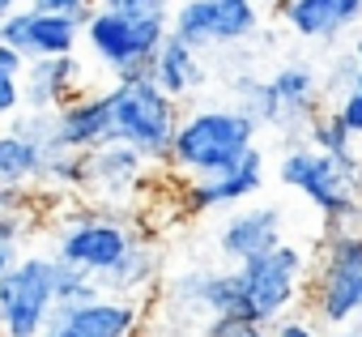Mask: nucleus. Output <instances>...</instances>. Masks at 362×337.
Instances as JSON below:
<instances>
[{
  "label": "nucleus",
  "instance_id": "nucleus-1",
  "mask_svg": "<svg viewBox=\"0 0 362 337\" xmlns=\"http://www.w3.org/2000/svg\"><path fill=\"white\" fill-rule=\"evenodd\" d=\"M256 132L260 128L235 107H197L179 115L166 166L184 180H214L256 149Z\"/></svg>",
  "mask_w": 362,
  "mask_h": 337
},
{
  "label": "nucleus",
  "instance_id": "nucleus-2",
  "mask_svg": "<svg viewBox=\"0 0 362 337\" xmlns=\"http://www.w3.org/2000/svg\"><path fill=\"white\" fill-rule=\"evenodd\" d=\"M141 235L132 214L119 210H103L94 201H73V205H56L52 210V256L60 265L86 269L94 278H103Z\"/></svg>",
  "mask_w": 362,
  "mask_h": 337
},
{
  "label": "nucleus",
  "instance_id": "nucleus-3",
  "mask_svg": "<svg viewBox=\"0 0 362 337\" xmlns=\"http://www.w3.org/2000/svg\"><path fill=\"white\" fill-rule=\"evenodd\" d=\"M277 180L286 188H294L298 197H307L324 214L328 231H358L362 158H328V154H315L307 145H294L277 162Z\"/></svg>",
  "mask_w": 362,
  "mask_h": 337
},
{
  "label": "nucleus",
  "instance_id": "nucleus-4",
  "mask_svg": "<svg viewBox=\"0 0 362 337\" xmlns=\"http://www.w3.org/2000/svg\"><path fill=\"white\" fill-rule=\"evenodd\" d=\"M311 320L320 329H354L362 320V231H324L307 278Z\"/></svg>",
  "mask_w": 362,
  "mask_h": 337
},
{
  "label": "nucleus",
  "instance_id": "nucleus-5",
  "mask_svg": "<svg viewBox=\"0 0 362 337\" xmlns=\"http://www.w3.org/2000/svg\"><path fill=\"white\" fill-rule=\"evenodd\" d=\"M230 273H235V295H239V312L235 316L273 329L303 299L307 278H311V256L298 244H281L269 256L230 265Z\"/></svg>",
  "mask_w": 362,
  "mask_h": 337
},
{
  "label": "nucleus",
  "instance_id": "nucleus-6",
  "mask_svg": "<svg viewBox=\"0 0 362 337\" xmlns=\"http://www.w3.org/2000/svg\"><path fill=\"white\" fill-rule=\"evenodd\" d=\"M170 22L166 13H111V9H94L81 22V43L90 52V60H98L115 81H132V77H149V60L158 56V47L166 43Z\"/></svg>",
  "mask_w": 362,
  "mask_h": 337
},
{
  "label": "nucleus",
  "instance_id": "nucleus-7",
  "mask_svg": "<svg viewBox=\"0 0 362 337\" xmlns=\"http://www.w3.org/2000/svg\"><path fill=\"white\" fill-rule=\"evenodd\" d=\"M111 94V120H115V141L136 149L149 166H166L175 128H179V103L162 94L149 77L115 81L107 86Z\"/></svg>",
  "mask_w": 362,
  "mask_h": 337
},
{
  "label": "nucleus",
  "instance_id": "nucleus-8",
  "mask_svg": "<svg viewBox=\"0 0 362 337\" xmlns=\"http://www.w3.org/2000/svg\"><path fill=\"white\" fill-rule=\"evenodd\" d=\"M56 307V256L26 252L0 278V337H43Z\"/></svg>",
  "mask_w": 362,
  "mask_h": 337
},
{
  "label": "nucleus",
  "instance_id": "nucleus-9",
  "mask_svg": "<svg viewBox=\"0 0 362 337\" xmlns=\"http://www.w3.org/2000/svg\"><path fill=\"white\" fill-rule=\"evenodd\" d=\"M166 22L179 43L205 56L209 47L247 43L260 30V5L256 0H175Z\"/></svg>",
  "mask_w": 362,
  "mask_h": 337
},
{
  "label": "nucleus",
  "instance_id": "nucleus-10",
  "mask_svg": "<svg viewBox=\"0 0 362 337\" xmlns=\"http://www.w3.org/2000/svg\"><path fill=\"white\" fill-rule=\"evenodd\" d=\"M149 171H153V166L136 149H128L119 141H107L103 149L86 154V193L81 197H90L103 210L132 214V201L145 193Z\"/></svg>",
  "mask_w": 362,
  "mask_h": 337
},
{
  "label": "nucleus",
  "instance_id": "nucleus-11",
  "mask_svg": "<svg viewBox=\"0 0 362 337\" xmlns=\"http://www.w3.org/2000/svg\"><path fill=\"white\" fill-rule=\"evenodd\" d=\"M145 329V303L98 295L86 303H56L43 337H141Z\"/></svg>",
  "mask_w": 362,
  "mask_h": 337
},
{
  "label": "nucleus",
  "instance_id": "nucleus-12",
  "mask_svg": "<svg viewBox=\"0 0 362 337\" xmlns=\"http://www.w3.org/2000/svg\"><path fill=\"white\" fill-rule=\"evenodd\" d=\"M81 43V22L64 18V13H43L35 5L18 9L13 18L0 22V47L18 52L26 64L30 60H56V56H73Z\"/></svg>",
  "mask_w": 362,
  "mask_h": 337
},
{
  "label": "nucleus",
  "instance_id": "nucleus-13",
  "mask_svg": "<svg viewBox=\"0 0 362 337\" xmlns=\"http://www.w3.org/2000/svg\"><path fill=\"white\" fill-rule=\"evenodd\" d=\"M269 180V166H264V154L252 149L239 166L214 176V180H188L184 184V210L188 214H214V210H239L247 205Z\"/></svg>",
  "mask_w": 362,
  "mask_h": 337
},
{
  "label": "nucleus",
  "instance_id": "nucleus-14",
  "mask_svg": "<svg viewBox=\"0 0 362 337\" xmlns=\"http://www.w3.org/2000/svg\"><path fill=\"white\" fill-rule=\"evenodd\" d=\"M281 244H286V235H281V210L277 205H239L218 231V252L230 265L269 256Z\"/></svg>",
  "mask_w": 362,
  "mask_h": 337
},
{
  "label": "nucleus",
  "instance_id": "nucleus-15",
  "mask_svg": "<svg viewBox=\"0 0 362 337\" xmlns=\"http://www.w3.org/2000/svg\"><path fill=\"white\" fill-rule=\"evenodd\" d=\"M56 137L73 154H94L107 141H115V120H111V94L107 90H81L73 103L56 111Z\"/></svg>",
  "mask_w": 362,
  "mask_h": 337
},
{
  "label": "nucleus",
  "instance_id": "nucleus-16",
  "mask_svg": "<svg viewBox=\"0 0 362 337\" xmlns=\"http://www.w3.org/2000/svg\"><path fill=\"white\" fill-rule=\"evenodd\" d=\"M86 90V69L77 56H56V60H30L22 69V107L26 111H60Z\"/></svg>",
  "mask_w": 362,
  "mask_h": 337
},
{
  "label": "nucleus",
  "instance_id": "nucleus-17",
  "mask_svg": "<svg viewBox=\"0 0 362 337\" xmlns=\"http://www.w3.org/2000/svg\"><path fill=\"white\" fill-rule=\"evenodd\" d=\"M277 18L298 39L328 43V39H337V35H345L349 26L362 22V0H281Z\"/></svg>",
  "mask_w": 362,
  "mask_h": 337
},
{
  "label": "nucleus",
  "instance_id": "nucleus-18",
  "mask_svg": "<svg viewBox=\"0 0 362 337\" xmlns=\"http://www.w3.org/2000/svg\"><path fill=\"white\" fill-rule=\"evenodd\" d=\"M162 282V248L149 239V235H136L132 248L98 278L103 295H115V299H132V303H145Z\"/></svg>",
  "mask_w": 362,
  "mask_h": 337
},
{
  "label": "nucleus",
  "instance_id": "nucleus-19",
  "mask_svg": "<svg viewBox=\"0 0 362 337\" xmlns=\"http://www.w3.org/2000/svg\"><path fill=\"white\" fill-rule=\"evenodd\" d=\"M269 86H273V98H277V107H281V128L286 132H307V124L324 111L320 107V77L307 69V64H281L273 77H269Z\"/></svg>",
  "mask_w": 362,
  "mask_h": 337
},
{
  "label": "nucleus",
  "instance_id": "nucleus-20",
  "mask_svg": "<svg viewBox=\"0 0 362 337\" xmlns=\"http://www.w3.org/2000/svg\"><path fill=\"white\" fill-rule=\"evenodd\" d=\"M149 81L179 103V98H188V94H197L205 86V60L188 43H179L175 35H166V43L149 60Z\"/></svg>",
  "mask_w": 362,
  "mask_h": 337
},
{
  "label": "nucleus",
  "instance_id": "nucleus-21",
  "mask_svg": "<svg viewBox=\"0 0 362 337\" xmlns=\"http://www.w3.org/2000/svg\"><path fill=\"white\" fill-rule=\"evenodd\" d=\"M43 176V154L18 132L0 128V193H35Z\"/></svg>",
  "mask_w": 362,
  "mask_h": 337
},
{
  "label": "nucleus",
  "instance_id": "nucleus-22",
  "mask_svg": "<svg viewBox=\"0 0 362 337\" xmlns=\"http://www.w3.org/2000/svg\"><path fill=\"white\" fill-rule=\"evenodd\" d=\"M230 94H235V111H243L256 128H264V124H277V128H281V107H277V98H273L269 77L243 73V77H235Z\"/></svg>",
  "mask_w": 362,
  "mask_h": 337
},
{
  "label": "nucleus",
  "instance_id": "nucleus-23",
  "mask_svg": "<svg viewBox=\"0 0 362 337\" xmlns=\"http://www.w3.org/2000/svg\"><path fill=\"white\" fill-rule=\"evenodd\" d=\"M39 188L52 193V197H81L86 193V154H73V149L47 154L43 158Z\"/></svg>",
  "mask_w": 362,
  "mask_h": 337
},
{
  "label": "nucleus",
  "instance_id": "nucleus-24",
  "mask_svg": "<svg viewBox=\"0 0 362 337\" xmlns=\"http://www.w3.org/2000/svg\"><path fill=\"white\" fill-rule=\"evenodd\" d=\"M35 222H39V205L30 201L26 210H13V214H0V278H5L22 256H26V244L35 235Z\"/></svg>",
  "mask_w": 362,
  "mask_h": 337
},
{
  "label": "nucleus",
  "instance_id": "nucleus-25",
  "mask_svg": "<svg viewBox=\"0 0 362 337\" xmlns=\"http://www.w3.org/2000/svg\"><path fill=\"white\" fill-rule=\"evenodd\" d=\"M307 149H315V154H328V158H358V141L349 137V128L341 124V115L328 107V111H320L311 124H307Z\"/></svg>",
  "mask_w": 362,
  "mask_h": 337
},
{
  "label": "nucleus",
  "instance_id": "nucleus-26",
  "mask_svg": "<svg viewBox=\"0 0 362 337\" xmlns=\"http://www.w3.org/2000/svg\"><path fill=\"white\" fill-rule=\"evenodd\" d=\"M5 128H9V132H18L22 141H30L43 158H47V154H56V149H64V145H60V137H56V115H52V111H26V107H22Z\"/></svg>",
  "mask_w": 362,
  "mask_h": 337
},
{
  "label": "nucleus",
  "instance_id": "nucleus-27",
  "mask_svg": "<svg viewBox=\"0 0 362 337\" xmlns=\"http://www.w3.org/2000/svg\"><path fill=\"white\" fill-rule=\"evenodd\" d=\"M22 69L26 60L9 47H0V128L22 111Z\"/></svg>",
  "mask_w": 362,
  "mask_h": 337
},
{
  "label": "nucleus",
  "instance_id": "nucleus-28",
  "mask_svg": "<svg viewBox=\"0 0 362 337\" xmlns=\"http://www.w3.org/2000/svg\"><path fill=\"white\" fill-rule=\"evenodd\" d=\"M98 295H103V286H98L94 273L56 261V303H86V299H98Z\"/></svg>",
  "mask_w": 362,
  "mask_h": 337
},
{
  "label": "nucleus",
  "instance_id": "nucleus-29",
  "mask_svg": "<svg viewBox=\"0 0 362 337\" xmlns=\"http://www.w3.org/2000/svg\"><path fill=\"white\" fill-rule=\"evenodd\" d=\"M201 337H269V324H256V320H243V316H218L205 324Z\"/></svg>",
  "mask_w": 362,
  "mask_h": 337
},
{
  "label": "nucleus",
  "instance_id": "nucleus-30",
  "mask_svg": "<svg viewBox=\"0 0 362 337\" xmlns=\"http://www.w3.org/2000/svg\"><path fill=\"white\" fill-rule=\"evenodd\" d=\"M332 111L341 115V124L349 128V137H354V141H362V86L345 90V94L332 103Z\"/></svg>",
  "mask_w": 362,
  "mask_h": 337
},
{
  "label": "nucleus",
  "instance_id": "nucleus-31",
  "mask_svg": "<svg viewBox=\"0 0 362 337\" xmlns=\"http://www.w3.org/2000/svg\"><path fill=\"white\" fill-rule=\"evenodd\" d=\"M98 9H111V13H170L175 9V0H98Z\"/></svg>",
  "mask_w": 362,
  "mask_h": 337
},
{
  "label": "nucleus",
  "instance_id": "nucleus-32",
  "mask_svg": "<svg viewBox=\"0 0 362 337\" xmlns=\"http://www.w3.org/2000/svg\"><path fill=\"white\" fill-rule=\"evenodd\" d=\"M35 9H43V13H64V18H77V22H86L94 9H98V0H30Z\"/></svg>",
  "mask_w": 362,
  "mask_h": 337
},
{
  "label": "nucleus",
  "instance_id": "nucleus-33",
  "mask_svg": "<svg viewBox=\"0 0 362 337\" xmlns=\"http://www.w3.org/2000/svg\"><path fill=\"white\" fill-rule=\"evenodd\" d=\"M269 337H328L311 316H286V320H277L273 329H269Z\"/></svg>",
  "mask_w": 362,
  "mask_h": 337
},
{
  "label": "nucleus",
  "instance_id": "nucleus-34",
  "mask_svg": "<svg viewBox=\"0 0 362 337\" xmlns=\"http://www.w3.org/2000/svg\"><path fill=\"white\" fill-rule=\"evenodd\" d=\"M30 5V0H0V22H5V18H13L18 9H26Z\"/></svg>",
  "mask_w": 362,
  "mask_h": 337
},
{
  "label": "nucleus",
  "instance_id": "nucleus-35",
  "mask_svg": "<svg viewBox=\"0 0 362 337\" xmlns=\"http://www.w3.org/2000/svg\"><path fill=\"white\" fill-rule=\"evenodd\" d=\"M354 77H358V86H362V39L354 43Z\"/></svg>",
  "mask_w": 362,
  "mask_h": 337
},
{
  "label": "nucleus",
  "instance_id": "nucleus-36",
  "mask_svg": "<svg viewBox=\"0 0 362 337\" xmlns=\"http://www.w3.org/2000/svg\"><path fill=\"white\" fill-rule=\"evenodd\" d=\"M328 337H362V329H358V324H354V329H332Z\"/></svg>",
  "mask_w": 362,
  "mask_h": 337
},
{
  "label": "nucleus",
  "instance_id": "nucleus-37",
  "mask_svg": "<svg viewBox=\"0 0 362 337\" xmlns=\"http://www.w3.org/2000/svg\"><path fill=\"white\" fill-rule=\"evenodd\" d=\"M256 5H260V9H273V13H277V5H281V0H256Z\"/></svg>",
  "mask_w": 362,
  "mask_h": 337
},
{
  "label": "nucleus",
  "instance_id": "nucleus-38",
  "mask_svg": "<svg viewBox=\"0 0 362 337\" xmlns=\"http://www.w3.org/2000/svg\"><path fill=\"white\" fill-rule=\"evenodd\" d=\"M0 214H5V210H0Z\"/></svg>",
  "mask_w": 362,
  "mask_h": 337
},
{
  "label": "nucleus",
  "instance_id": "nucleus-39",
  "mask_svg": "<svg viewBox=\"0 0 362 337\" xmlns=\"http://www.w3.org/2000/svg\"><path fill=\"white\" fill-rule=\"evenodd\" d=\"M358 329H362V324H358Z\"/></svg>",
  "mask_w": 362,
  "mask_h": 337
}]
</instances>
